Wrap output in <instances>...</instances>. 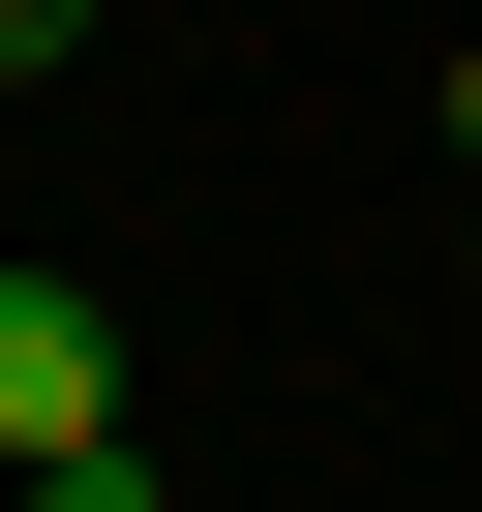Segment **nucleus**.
<instances>
[{"instance_id":"f257e3e1","label":"nucleus","mask_w":482,"mask_h":512,"mask_svg":"<svg viewBox=\"0 0 482 512\" xmlns=\"http://www.w3.org/2000/svg\"><path fill=\"white\" fill-rule=\"evenodd\" d=\"M91 422H121V302H91V272H0V482L91 452Z\"/></svg>"},{"instance_id":"f03ea898","label":"nucleus","mask_w":482,"mask_h":512,"mask_svg":"<svg viewBox=\"0 0 482 512\" xmlns=\"http://www.w3.org/2000/svg\"><path fill=\"white\" fill-rule=\"evenodd\" d=\"M31 512H181V482H151V422H91V452H31Z\"/></svg>"},{"instance_id":"7ed1b4c3","label":"nucleus","mask_w":482,"mask_h":512,"mask_svg":"<svg viewBox=\"0 0 482 512\" xmlns=\"http://www.w3.org/2000/svg\"><path fill=\"white\" fill-rule=\"evenodd\" d=\"M61 61H91V0H0V91H61Z\"/></svg>"},{"instance_id":"20e7f679","label":"nucleus","mask_w":482,"mask_h":512,"mask_svg":"<svg viewBox=\"0 0 482 512\" xmlns=\"http://www.w3.org/2000/svg\"><path fill=\"white\" fill-rule=\"evenodd\" d=\"M452 151H482V61H452Z\"/></svg>"}]
</instances>
